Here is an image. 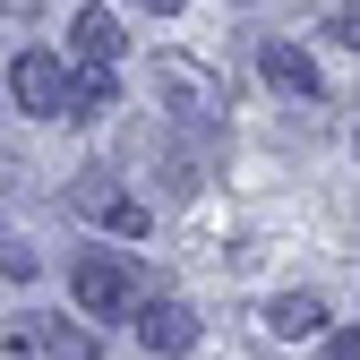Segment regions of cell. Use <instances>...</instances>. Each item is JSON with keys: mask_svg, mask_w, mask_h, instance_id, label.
Masks as SVG:
<instances>
[{"mask_svg": "<svg viewBox=\"0 0 360 360\" xmlns=\"http://www.w3.org/2000/svg\"><path fill=\"white\" fill-rule=\"evenodd\" d=\"M326 34H335V43H352V52H360V0H343V9H326Z\"/></svg>", "mask_w": 360, "mask_h": 360, "instance_id": "12", "label": "cell"}, {"mask_svg": "<svg viewBox=\"0 0 360 360\" xmlns=\"http://www.w3.org/2000/svg\"><path fill=\"white\" fill-rule=\"evenodd\" d=\"M138 343H146L155 360H189V352H198V309H189V300H146V309H138Z\"/></svg>", "mask_w": 360, "mask_h": 360, "instance_id": "7", "label": "cell"}, {"mask_svg": "<svg viewBox=\"0 0 360 360\" xmlns=\"http://www.w3.org/2000/svg\"><path fill=\"white\" fill-rule=\"evenodd\" d=\"M146 9H155V18H172V9H180V0H146Z\"/></svg>", "mask_w": 360, "mask_h": 360, "instance_id": "15", "label": "cell"}, {"mask_svg": "<svg viewBox=\"0 0 360 360\" xmlns=\"http://www.w3.org/2000/svg\"><path fill=\"white\" fill-rule=\"evenodd\" d=\"M266 335H283V343L326 335V300H318V292H283L275 309H266Z\"/></svg>", "mask_w": 360, "mask_h": 360, "instance_id": "10", "label": "cell"}, {"mask_svg": "<svg viewBox=\"0 0 360 360\" xmlns=\"http://www.w3.org/2000/svg\"><path fill=\"white\" fill-rule=\"evenodd\" d=\"M223 155H232V138H223V120H172V146H163V180L180 198L206 189V180L223 172Z\"/></svg>", "mask_w": 360, "mask_h": 360, "instance_id": "4", "label": "cell"}, {"mask_svg": "<svg viewBox=\"0 0 360 360\" xmlns=\"http://www.w3.org/2000/svg\"><path fill=\"white\" fill-rule=\"evenodd\" d=\"M9 360H103V343H95V326H86V318L18 309V318H9Z\"/></svg>", "mask_w": 360, "mask_h": 360, "instance_id": "2", "label": "cell"}, {"mask_svg": "<svg viewBox=\"0 0 360 360\" xmlns=\"http://www.w3.org/2000/svg\"><path fill=\"white\" fill-rule=\"evenodd\" d=\"M69 43H77V69H112L120 60V18L103 9V0H86V9L69 18Z\"/></svg>", "mask_w": 360, "mask_h": 360, "instance_id": "9", "label": "cell"}, {"mask_svg": "<svg viewBox=\"0 0 360 360\" xmlns=\"http://www.w3.org/2000/svg\"><path fill=\"white\" fill-rule=\"evenodd\" d=\"M112 69H77V95H69V120H95V112H112Z\"/></svg>", "mask_w": 360, "mask_h": 360, "instance_id": "11", "label": "cell"}, {"mask_svg": "<svg viewBox=\"0 0 360 360\" xmlns=\"http://www.w3.org/2000/svg\"><path fill=\"white\" fill-rule=\"evenodd\" d=\"M326 360H360V326H343V335H326Z\"/></svg>", "mask_w": 360, "mask_h": 360, "instance_id": "14", "label": "cell"}, {"mask_svg": "<svg viewBox=\"0 0 360 360\" xmlns=\"http://www.w3.org/2000/svg\"><path fill=\"white\" fill-rule=\"evenodd\" d=\"M69 206L86 214V223H103V232H120V240H138L146 232V206L138 198H129V189H112V172H77V189H69Z\"/></svg>", "mask_w": 360, "mask_h": 360, "instance_id": "6", "label": "cell"}, {"mask_svg": "<svg viewBox=\"0 0 360 360\" xmlns=\"http://www.w3.org/2000/svg\"><path fill=\"white\" fill-rule=\"evenodd\" d=\"M69 283H77V309H86V318H138V309L155 300L146 292V266L129 257V249H86L69 266Z\"/></svg>", "mask_w": 360, "mask_h": 360, "instance_id": "1", "label": "cell"}, {"mask_svg": "<svg viewBox=\"0 0 360 360\" xmlns=\"http://www.w3.org/2000/svg\"><path fill=\"white\" fill-rule=\"evenodd\" d=\"M9 18H34V0H9Z\"/></svg>", "mask_w": 360, "mask_h": 360, "instance_id": "16", "label": "cell"}, {"mask_svg": "<svg viewBox=\"0 0 360 360\" xmlns=\"http://www.w3.org/2000/svg\"><path fill=\"white\" fill-rule=\"evenodd\" d=\"M257 77L275 86V95H300V103L326 86V77H318V60H309L300 43H257Z\"/></svg>", "mask_w": 360, "mask_h": 360, "instance_id": "8", "label": "cell"}, {"mask_svg": "<svg viewBox=\"0 0 360 360\" xmlns=\"http://www.w3.org/2000/svg\"><path fill=\"white\" fill-rule=\"evenodd\" d=\"M0 275L26 283V275H34V249H26V240H9V249H0Z\"/></svg>", "mask_w": 360, "mask_h": 360, "instance_id": "13", "label": "cell"}, {"mask_svg": "<svg viewBox=\"0 0 360 360\" xmlns=\"http://www.w3.org/2000/svg\"><path fill=\"white\" fill-rule=\"evenodd\" d=\"M69 95H77V77L52 60V52H18L9 60V103L26 120H69Z\"/></svg>", "mask_w": 360, "mask_h": 360, "instance_id": "5", "label": "cell"}, {"mask_svg": "<svg viewBox=\"0 0 360 360\" xmlns=\"http://www.w3.org/2000/svg\"><path fill=\"white\" fill-rule=\"evenodd\" d=\"M155 95L172 120H223V69L189 60V52H163L155 60Z\"/></svg>", "mask_w": 360, "mask_h": 360, "instance_id": "3", "label": "cell"}]
</instances>
